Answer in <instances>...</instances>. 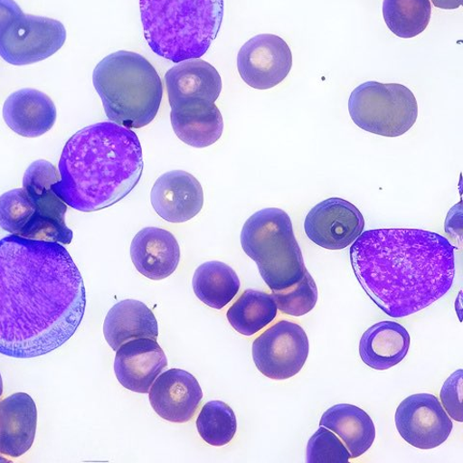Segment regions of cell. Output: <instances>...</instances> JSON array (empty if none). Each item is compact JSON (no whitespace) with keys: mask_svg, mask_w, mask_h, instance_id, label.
I'll return each instance as SVG.
<instances>
[{"mask_svg":"<svg viewBox=\"0 0 463 463\" xmlns=\"http://www.w3.org/2000/svg\"><path fill=\"white\" fill-rule=\"evenodd\" d=\"M455 246L421 229L364 232L353 243L355 277L376 307L400 318L421 311L444 297L456 275Z\"/></svg>","mask_w":463,"mask_h":463,"instance_id":"7a4b0ae2","label":"cell"},{"mask_svg":"<svg viewBox=\"0 0 463 463\" xmlns=\"http://www.w3.org/2000/svg\"><path fill=\"white\" fill-rule=\"evenodd\" d=\"M309 350L307 332L296 323L280 321L253 342L252 355L257 369L267 378L285 381L302 370Z\"/></svg>","mask_w":463,"mask_h":463,"instance_id":"9c48e42d","label":"cell"},{"mask_svg":"<svg viewBox=\"0 0 463 463\" xmlns=\"http://www.w3.org/2000/svg\"><path fill=\"white\" fill-rule=\"evenodd\" d=\"M130 257L137 269L151 280L170 277L179 266L180 246L169 231L156 227L138 232L130 245Z\"/></svg>","mask_w":463,"mask_h":463,"instance_id":"e0dca14e","label":"cell"},{"mask_svg":"<svg viewBox=\"0 0 463 463\" xmlns=\"http://www.w3.org/2000/svg\"><path fill=\"white\" fill-rule=\"evenodd\" d=\"M278 310L272 295L249 288L230 307L227 318L240 335L253 336L274 321Z\"/></svg>","mask_w":463,"mask_h":463,"instance_id":"484cf974","label":"cell"},{"mask_svg":"<svg viewBox=\"0 0 463 463\" xmlns=\"http://www.w3.org/2000/svg\"><path fill=\"white\" fill-rule=\"evenodd\" d=\"M432 5L444 10H455L461 6L462 0H431Z\"/></svg>","mask_w":463,"mask_h":463,"instance_id":"836d02e7","label":"cell"},{"mask_svg":"<svg viewBox=\"0 0 463 463\" xmlns=\"http://www.w3.org/2000/svg\"><path fill=\"white\" fill-rule=\"evenodd\" d=\"M56 108L52 99L36 90L25 89L12 93L5 100L4 118L21 137H39L52 129L56 121Z\"/></svg>","mask_w":463,"mask_h":463,"instance_id":"ffe728a7","label":"cell"},{"mask_svg":"<svg viewBox=\"0 0 463 463\" xmlns=\"http://www.w3.org/2000/svg\"><path fill=\"white\" fill-rule=\"evenodd\" d=\"M352 458L349 450L335 433L322 427L308 441L307 461L308 463H346Z\"/></svg>","mask_w":463,"mask_h":463,"instance_id":"4dcf8cb0","label":"cell"},{"mask_svg":"<svg viewBox=\"0 0 463 463\" xmlns=\"http://www.w3.org/2000/svg\"><path fill=\"white\" fill-rule=\"evenodd\" d=\"M170 116L174 133L192 147H209L222 137V115L219 108L211 101H184L171 108Z\"/></svg>","mask_w":463,"mask_h":463,"instance_id":"d6986e66","label":"cell"},{"mask_svg":"<svg viewBox=\"0 0 463 463\" xmlns=\"http://www.w3.org/2000/svg\"><path fill=\"white\" fill-rule=\"evenodd\" d=\"M353 121L366 132L385 137L408 133L418 118L417 99L407 86L367 81L349 99Z\"/></svg>","mask_w":463,"mask_h":463,"instance_id":"52a82bcc","label":"cell"},{"mask_svg":"<svg viewBox=\"0 0 463 463\" xmlns=\"http://www.w3.org/2000/svg\"><path fill=\"white\" fill-rule=\"evenodd\" d=\"M145 39L151 50L180 63L204 55L221 32L223 0H140Z\"/></svg>","mask_w":463,"mask_h":463,"instance_id":"277c9868","label":"cell"},{"mask_svg":"<svg viewBox=\"0 0 463 463\" xmlns=\"http://www.w3.org/2000/svg\"><path fill=\"white\" fill-rule=\"evenodd\" d=\"M364 214L345 199L333 197L318 203L307 214L304 230L309 240L329 250H342L364 233Z\"/></svg>","mask_w":463,"mask_h":463,"instance_id":"4fadbf2b","label":"cell"},{"mask_svg":"<svg viewBox=\"0 0 463 463\" xmlns=\"http://www.w3.org/2000/svg\"><path fill=\"white\" fill-rule=\"evenodd\" d=\"M410 346L409 331L396 322L384 321L364 332L359 344V354L370 368L384 371L401 364L408 355Z\"/></svg>","mask_w":463,"mask_h":463,"instance_id":"7402d4cb","label":"cell"},{"mask_svg":"<svg viewBox=\"0 0 463 463\" xmlns=\"http://www.w3.org/2000/svg\"><path fill=\"white\" fill-rule=\"evenodd\" d=\"M4 393V382L2 378V374H0V397L3 396Z\"/></svg>","mask_w":463,"mask_h":463,"instance_id":"e575fe53","label":"cell"},{"mask_svg":"<svg viewBox=\"0 0 463 463\" xmlns=\"http://www.w3.org/2000/svg\"><path fill=\"white\" fill-rule=\"evenodd\" d=\"M431 16L430 0H384L383 17L396 36L416 37L425 32Z\"/></svg>","mask_w":463,"mask_h":463,"instance_id":"4316f807","label":"cell"},{"mask_svg":"<svg viewBox=\"0 0 463 463\" xmlns=\"http://www.w3.org/2000/svg\"><path fill=\"white\" fill-rule=\"evenodd\" d=\"M278 308L286 315L301 317L311 312L317 301V288L308 270L296 285L272 292Z\"/></svg>","mask_w":463,"mask_h":463,"instance_id":"f546056e","label":"cell"},{"mask_svg":"<svg viewBox=\"0 0 463 463\" xmlns=\"http://www.w3.org/2000/svg\"><path fill=\"white\" fill-rule=\"evenodd\" d=\"M140 141L132 129L113 122L86 127L66 143L52 191L82 213L107 209L137 185L143 172Z\"/></svg>","mask_w":463,"mask_h":463,"instance_id":"3957f363","label":"cell"},{"mask_svg":"<svg viewBox=\"0 0 463 463\" xmlns=\"http://www.w3.org/2000/svg\"><path fill=\"white\" fill-rule=\"evenodd\" d=\"M23 14L21 7L14 0H0V36Z\"/></svg>","mask_w":463,"mask_h":463,"instance_id":"d6a6232c","label":"cell"},{"mask_svg":"<svg viewBox=\"0 0 463 463\" xmlns=\"http://www.w3.org/2000/svg\"><path fill=\"white\" fill-rule=\"evenodd\" d=\"M86 307L81 274L61 243L0 240V354L45 355L74 336Z\"/></svg>","mask_w":463,"mask_h":463,"instance_id":"6da1fadb","label":"cell"},{"mask_svg":"<svg viewBox=\"0 0 463 463\" xmlns=\"http://www.w3.org/2000/svg\"><path fill=\"white\" fill-rule=\"evenodd\" d=\"M241 243L271 292L296 285L307 271L292 221L283 210L268 208L251 215L241 230Z\"/></svg>","mask_w":463,"mask_h":463,"instance_id":"8992f818","label":"cell"},{"mask_svg":"<svg viewBox=\"0 0 463 463\" xmlns=\"http://www.w3.org/2000/svg\"><path fill=\"white\" fill-rule=\"evenodd\" d=\"M156 213L170 223H184L195 217L204 205V192L192 174L174 170L159 177L151 192Z\"/></svg>","mask_w":463,"mask_h":463,"instance_id":"5bb4252c","label":"cell"},{"mask_svg":"<svg viewBox=\"0 0 463 463\" xmlns=\"http://www.w3.org/2000/svg\"><path fill=\"white\" fill-rule=\"evenodd\" d=\"M165 79L171 108L192 99L215 103L222 90L220 72L199 58L171 68Z\"/></svg>","mask_w":463,"mask_h":463,"instance_id":"44dd1931","label":"cell"},{"mask_svg":"<svg viewBox=\"0 0 463 463\" xmlns=\"http://www.w3.org/2000/svg\"><path fill=\"white\" fill-rule=\"evenodd\" d=\"M193 286L196 297L203 303L221 310L237 296L241 281L233 269L219 260H212L196 269Z\"/></svg>","mask_w":463,"mask_h":463,"instance_id":"d4e9b609","label":"cell"},{"mask_svg":"<svg viewBox=\"0 0 463 463\" xmlns=\"http://www.w3.org/2000/svg\"><path fill=\"white\" fill-rule=\"evenodd\" d=\"M60 180V172L47 161L40 159L28 166L23 186L36 212L19 237L61 244L71 242L74 235L65 222L67 204L52 188Z\"/></svg>","mask_w":463,"mask_h":463,"instance_id":"ba28073f","label":"cell"},{"mask_svg":"<svg viewBox=\"0 0 463 463\" xmlns=\"http://www.w3.org/2000/svg\"><path fill=\"white\" fill-rule=\"evenodd\" d=\"M37 408L26 393H16L0 402V455L19 458L33 445Z\"/></svg>","mask_w":463,"mask_h":463,"instance_id":"ac0fdd59","label":"cell"},{"mask_svg":"<svg viewBox=\"0 0 463 463\" xmlns=\"http://www.w3.org/2000/svg\"><path fill=\"white\" fill-rule=\"evenodd\" d=\"M395 422L402 439L421 450L440 446L453 430L452 420L439 400L427 393L404 399L397 409Z\"/></svg>","mask_w":463,"mask_h":463,"instance_id":"8fae6325","label":"cell"},{"mask_svg":"<svg viewBox=\"0 0 463 463\" xmlns=\"http://www.w3.org/2000/svg\"><path fill=\"white\" fill-rule=\"evenodd\" d=\"M320 425L342 439L352 458L365 454L375 439L373 420L366 411L354 404L333 405L322 416Z\"/></svg>","mask_w":463,"mask_h":463,"instance_id":"cb8c5ba5","label":"cell"},{"mask_svg":"<svg viewBox=\"0 0 463 463\" xmlns=\"http://www.w3.org/2000/svg\"><path fill=\"white\" fill-rule=\"evenodd\" d=\"M66 38L61 22L23 14L0 36V56L11 65L33 64L60 51Z\"/></svg>","mask_w":463,"mask_h":463,"instance_id":"30bf717a","label":"cell"},{"mask_svg":"<svg viewBox=\"0 0 463 463\" xmlns=\"http://www.w3.org/2000/svg\"><path fill=\"white\" fill-rule=\"evenodd\" d=\"M292 66V51L278 35H257L246 42L238 54L241 79L258 90H270L281 83Z\"/></svg>","mask_w":463,"mask_h":463,"instance_id":"7c38bea8","label":"cell"},{"mask_svg":"<svg viewBox=\"0 0 463 463\" xmlns=\"http://www.w3.org/2000/svg\"><path fill=\"white\" fill-rule=\"evenodd\" d=\"M200 437L210 445L221 447L233 440L237 432V417L222 401L207 402L197 418Z\"/></svg>","mask_w":463,"mask_h":463,"instance_id":"83f0119b","label":"cell"},{"mask_svg":"<svg viewBox=\"0 0 463 463\" xmlns=\"http://www.w3.org/2000/svg\"><path fill=\"white\" fill-rule=\"evenodd\" d=\"M93 84L107 118L128 128L149 125L161 107V77L144 56L119 51L104 58L93 71Z\"/></svg>","mask_w":463,"mask_h":463,"instance_id":"5b68a950","label":"cell"},{"mask_svg":"<svg viewBox=\"0 0 463 463\" xmlns=\"http://www.w3.org/2000/svg\"><path fill=\"white\" fill-rule=\"evenodd\" d=\"M35 212L36 208L24 188L5 193L0 196V228L11 235L21 236Z\"/></svg>","mask_w":463,"mask_h":463,"instance_id":"f1b7e54d","label":"cell"},{"mask_svg":"<svg viewBox=\"0 0 463 463\" xmlns=\"http://www.w3.org/2000/svg\"><path fill=\"white\" fill-rule=\"evenodd\" d=\"M149 399L159 417L172 423L182 424L190 421L195 415L203 392L192 373L171 369L157 376Z\"/></svg>","mask_w":463,"mask_h":463,"instance_id":"9a60e30c","label":"cell"},{"mask_svg":"<svg viewBox=\"0 0 463 463\" xmlns=\"http://www.w3.org/2000/svg\"><path fill=\"white\" fill-rule=\"evenodd\" d=\"M104 335L111 349L119 347L134 339L156 340L158 326L156 318L146 304L135 299H126L115 304L105 320Z\"/></svg>","mask_w":463,"mask_h":463,"instance_id":"603a6c76","label":"cell"},{"mask_svg":"<svg viewBox=\"0 0 463 463\" xmlns=\"http://www.w3.org/2000/svg\"><path fill=\"white\" fill-rule=\"evenodd\" d=\"M167 367L161 345L150 338H139L123 344L116 354V378L133 392L146 394L157 376Z\"/></svg>","mask_w":463,"mask_h":463,"instance_id":"2e32d148","label":"cell"},{"mask_svg":"<svg viewBox=\"0 0 463 463\" xmlns=\"http://www.w3.org/2000/svg\"><path fill=\"white\" fill-rule=\"evenodd\" d=\"M440 399L447 414L456 421L462 422V370H458L449 376L440 391Z\"/></svg>","mask_w":463,"mask_h":463,"instance_id":"1f68e13d","label":"cell"}]
</instances>
